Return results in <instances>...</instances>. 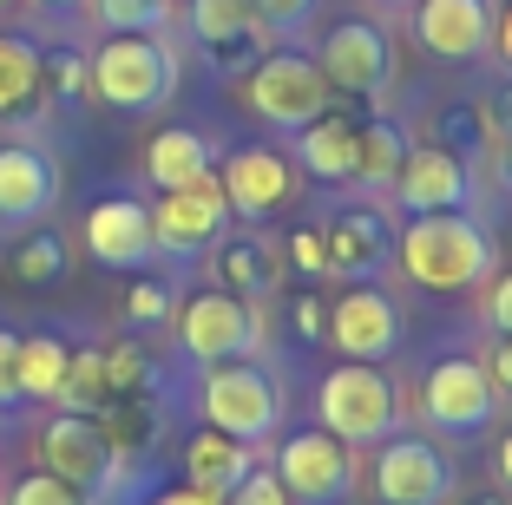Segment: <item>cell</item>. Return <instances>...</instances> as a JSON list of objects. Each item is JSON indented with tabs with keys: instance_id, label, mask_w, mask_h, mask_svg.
<instances>
[{
	"instance_id": "cell-15",
	"label": "cell",
	"mask_w": 512,
	"mask_h": 505,
	"mask_svg": "<svg viewBox=\"0 0 512 505\" xmlns=\"http://www.w3.org/2000/svg\"><path fill=\"white\" fill-rule=\"evenodd\" d=\"M329 342L342 348V361H388L401 348V309L381 283H355L342 296H329Z\"/></svg>"
},
{
	"instance_id": "cell-13",
	"label": "cell",
	"mask_w": 512,
	"mask_h": 505,
	"mask_svg": "<svg viewBox=\"0 0 512 505\" xmlns=\"http://www.w3.org/2000/svg\"><path fill=\"white\" fill-rule=\"evenodd\" d=\"M217 184H224L230 217H243V223H270L296 204V164L276 145H237L224 158V171H217Z\"/></svg>"
},
{
	"instance_id": "cell-14",
	"label": "cell",
	"mask_w": 512,
	"mask_h": 505,
	"mask_svg": "<svg viewBox=\"0 0 512 505\" xmlns=\"http://www.w3.org/2000/svg\"><path fill=\"white\" fill-rule=\"evenodd\" d=\"M407 27H414L427 60L467 66L493 53V0H414Z\"/></svg>"
},
{
	"instance_id": "cell-33",
	"label": "cell",
	"mask_w": 512,
	"mask_h": 505,
	"mask_svg": "<svg viewBox=\"0 0 512 505\" xmlns=\"http://www.w3.org/2000/svg\"><path fill=\"white\" fill-rule=\"evenodd\" d=\"M440 125H447V138H440V145H447V151H460L467 164L480 158V151H499V138H493V125H486V112H480V105H453V112H447Z\"/></svg>"
},
{
	"instance_id": "cell-25",
	"label": "cell",
	"mask_w": 512,
	"mask_h": 505,
	"mask_svg": "<svg viewBox=\"0 0 512 505\" xmlns=\"http://www.w3.org/2000/svg\"><path fill=\"white\" fill-rule=\"evenodd\" d=\"M73 348L60 335H20V401H60Z\"/></svg>"
},
{
	"instance_id": "cell-29",
	"label": "cell",
	"mask_w": 512,
	"mask_h": 505,
	"mask_svg": "<svg viewBox=\"0 0 512 505\" xmlns=\"http://www.w3.org/2000/svg\"><path fill=\"white\" fill-rule=\"evenodd\" d=\"M184 27H191L197 46H217V40H237V33H256L263 20H256L250 0H184Z\"/></svg>"
},
{
	"instance_id": "cell-52",
	"label": "cell",
	"mask_w": 512,
	"mask_h": 505,
	"mask_svg": "<svg viewBox=\"0 0 512 505\" xmlns=\"http://www.w3.org/2000/svg\"><path fill=\"white\" fill-rule=\"evenodd\" d=\"M0 7H14V0H0Z\"/></svg>"
},
{
	"instance_id": "cell-27",
	"label": "cell",
	"mask_w": 512,
	"mask_h": 505,
	"mask_svg": "<svg viewBox=\"0 0 512 505\" xmlns=\"http://www.w3.org/2000/svg\"><path fill=\"white\" fill-rule=\"evenodd\" d=\"M66 263H73V250H66L60 230H27V237L14 243V256H7V269H14V283L27 289H46V283H60Z\"/></svg>"
},
{
	"instance_id": "cell-8",
	"label": "cell",
	"mask_w": 512,
	"mask_h": 505,
	"mask_svg": "<svg viewBox=\"0 0 512 505\" xmlns=\"http://www.w3.org/2000/svg\"><path fill=\"white\" fill-rule=\"evenodd\" d=\"M368 486H375L381 505H447L453 492H460V473H453V460L434 440H401V433H388V440L375 446Z\"/></svg>"
},
{
	"instance_id": "cell-31",
	"label": "cell",
	"mask_w": 512,
	"mask_h": 505,
	"mask_svg": "<svg viewBox=\"0 0 512 505\" xmlns=\"http://www.w3.org/2000/svg\"><path fill=\"white\" fill-rule=\"evenodd\" d=\"M106 33H165L171 0H86Z\"/></svg>"
},
{
	"instance_id": "cell-46",
	"label": "cell",
	"mask_w": 512,
	"mask_h": 505,
	"mask_svg": "<svg viewBox=\"0 0 512 505\" xmlns=\"http://www.w3.org/2000/svg\"><path fill=\"white\" fill-rule=\"evenodd\" d=\"M493 46H499V66L512 73V0L499 7V14H493Z\"/></svg>"
},
{
	"instance_id": "cell-6",
	"label": "cell",
	"mask_w": 512,
	"mask_h": 505,
	"mask_svg": "<svg viewBox=\"0 0 512 505\" xmlns=\"http://www.w3.org/2000/svg\"><path fill=\"white\" fill-rule=\"evenodd\" d=\"M178 348L204 368L211 361H250L263 348V315H256V302L230 296V289H197L178 309Z\"/></svg>"
},
{
	"instance_id": "cell-44",
	"label": "cell",
	"mask_w": 512,
	"mask_h": 505,
	"mask_svg": "<svg viewBox=\"0 0 512 505\" xmlns=\"http://www.w3.org/2000/svg\"><path fill=\"white\" fill-rule=\"evenodd\" d=\"M480 112H486V125H493V138L506 145V138H512V79H506V86H499L493 99L480 105Z\"/></svg>"
},
{
	"instance_id": "cell-20",
	"label": "cell",
	"mask_w": 512,
	"mask_h": 505,
	"mask_svg": "<svg viewBox=\"0 0 512 505\" xmlns=\"http://www.w3.org/2000/svg\"><path fill=\"white\" fill-rule=\"evenodd\" d=\"M355 158H362V119L342 112V99L296 132V171L322 184H355Z\"/></svg>"
},
{
	"instance_id": "cell-12",
	"label": "cell",
	"mask_w": 512,
	"mask_h": 505,
	"mask_svg": "<svg viewBox=\"0 0 512 505\" xmlns=\"http://www.w3.org/2000/svg\"><path fill=\"white\" fill-rule=\"evenodd\" d=\"M33 453H40V473L66 479V486H79V492H106L112 473H119V460H112L99 420H92V414H66V407L33 433Z\"/></svg>"
},
{
	"instance_id": "cell-40",
	"label": "cell",
	"mask_w": 512,
	"mask_h": 505,
	"mask_svg": "<svg viewBox=\"0 0 512 505\" xmlns=\"http://www.w3.org/2000/svg\"><path fill=\"white\" fill-rule=\"evenodd\" d=\"M289 263H296V276L322 283V276H329V250H322V230H296V237H289Z\"/></svg>"
},
{
	"instance_id": "cell-37",
	"label": "cell",
	"mask_w": 512,
	"mask_h": 505,
	"mask_svg": "<svg viewBox=\"0 0 512 505\" xmlns=\"http://www.w3.org/2000/svg\"><path fill=\"white\" fill-rule=\"evenodd\" d=\"M171 315V289L165 283H132V296H125V322L132 328H158Z\"/></svg>"
},
{
	"instance_id": "cell-1",
	"label": "cell",
	"mask_w": 512,
	"mask_h": 505,
	"mask_svg": "<svg viewBox=\"0 0 512 505\" xmlns=\"http://www.w3.org/2000/svg\"><path fill=\"white\" fill-rule=\"evenodd\" d=\"M394 263L407 283H421L427 296H460V289L493 276V237L467 210H421L401 223L394 237Z\"/></svg>"
},
{
	"instance_id": "cell-32",
	"label": "cell",
	"mask_w": 512,
	"mask_h": 505,
	"mask_svg": "<svg viewBox=\"0 0 512 505\" xmlns=\"http://www.w3.org/2000/svg\"><path fill=\"white\" fill-rule=\"evenodd\" d=\"M106 381H112V401H119V394H151L158 374H151V355L132 342V335L106 348Z\"/></svg>"
},
{
	"instance_id": "cell-3",
	"label": "cell",
	"mask_w": 512,
	"mask_h": 505,
	"mask_svg": "<svg viewBox=\"0 0 512 505\" xmlns=\"http://www.w3.org/2000/svg\"><path fill=\"white\" fill-rule=\"evenodd\" d=\"M243 105H250L263 125H276V132H302L309 119H322V112L335 105V86L322 79L316 53L270 46V53L243 73Z\"/></svg>"
},
{
	"instance_id": "cell-34",
	"label": "cell",
	"mask_w": 512,
	"mask_h": 505,
	"mask_svg": "<svg viewBox=\"0 0 512 505\" xmlns=\"http://www.w3.org/2000/svg\"><path fill=\"white\" fill-rule=\"evenodd\" d=\"M270 53V27H256V33H237V40H217L204 46V60H211V73H250L256 60Z\"/></svg>"
},
{
	"instance_id": "cell-7",
	"label": "cell",
	"mask_w": 512,
	"mask_h": 505,
	"mask_svg": "<svg viewBox=\"0 0 512 505\" xmlns=\"http://www.w3.org/2000/svg\"><path fill=\"white\" fill-rule=\"evenodd\" d=\"M276 479L289 505H342L355 492V446L335 440L329 427H302L276 446Z\"/></svg>"
},
{
	"instance_id": "cell-39",
	"label": "cell",
	"mask_w": 512,
	"mask_h": 505,
	"mask_svg": "<svg viewBox=\"0 0 512 505\" xmlns=\"http://www.w3.org/2000/svg\"><path fill=\"white\" fill-rule=\"evenodd\" d=\"M289 322H296L302 342H329V296H322V289H302V296L289 302Z\"/></svg>"
},
{
	"instance_id": "cell-19",
	"label": "cell",
	"mask_w": 512,
	"mask_h": 505,
	"mask_svg": "<svg viewBox=\"0 0 512 505\" xmlns=\"http://www.w3.org/2000/svg\"><path fill=\"white\" fill-rule=\"evenodd\" d=\"M53 197H60V171L40 145H27V138L0 145V223L27 230L53 210Z\"/></svg>"
},
{
	"instance_id": "cell-51",
	"label": "cell",
	"mask_w": 512,
	"mask_h": 505,
	"mask_svg": "<svg viewBox=\"0 0 512 505\" xmlns=\"http://www.w3.org/2000/svg\"><path fill=\"white\" fill-rule=\"evenodd\" d=\"M375 7H414V0H375Z\"/></svg>"
},
{
	"instance_id": "cell-24",
	"label": "cell",
	"mask_w": 512,
	"mask_h": 505,
	"mask_svg": "<svg viewBox=\"0 0 512 505\" xmlns=\"http://www.w3.org/2000/svg\"><path fill=\"white\" fill-rule=\"evenodd\" d=\"M40 105V46L0 33V119H20Z\"/></svg>"
},
{
	"instance_id": "cell-43",
	"label": "cell",
	"mask_w": 512,
	"mask_h": 505,
	"mask_svg": "<svg viewBox=\"0 0 512 505\" xmlns=\"http://www.w3.org/2000/svg\"><path fill=\"white\" fill-rule=\"evenodd\" d=\"M486 322H493L499 335H512V269L486 283Z\"/></svg>"
},
{
	"instance_id": "cell-35",
	"label": "cell",
	"mask_w": 512,
	"mask_h": 505,
	"mask_svg": "<svg viewBox=\"0 0 512 505\" xmlns=\"http://www.w3.org/2000/svg\"><path fill=\"white\" fill-rule=\"evenodd\" d=\"M7 505H92V492H79V486H66V479H53V473L33 466V473L7 492Z\"/></svg>"
},
{
	"instance_id": "cell-22",
	"label": "cell",
	"mask_w": 512,
	"mask_h": 505,
	"mask_svg": "<svg viewBox=\"0 0 512 505\" xmlns=\"http://www.w3.org/2000/svg\"><path fill=\"white\" fill-rule=\"evenodd\" d=\"M250 466H256V446L250 440H230V433H217V427H197L191 440H184V479H191V486L230 492Z\"/></svg>"
},
{
	"instance_id": "cell-5",
	"label": "cell",
	"mask_w": 512,
	"mask_h": 505,
	"mask_svg": "<svg viewBox=\"0 0 512 505\" xmlns=\"http://www.w3.org/2000/svg\"><path fill=\"white\" fill-rule=\"evenodd\" d=\"M197 414H204V427L256 446L283 427V394L256 361H211L197 381Z\"/></svg>"
},
{
	"instance_id": "cell-28",
	"label": "cell",
	"mask_w": 512,
	"mask_h": 505,
	"mask_svg": "<svg viewBox=\"0 0 512 505\" xmlns=\"http://www.w3.org/2000/svg\"><path fill=\"white\" fill-rule=\"evenodd\" d=\"M112 401V381H106V348H73L66 361V381H60V401L66 414H99Z\"/></svg>"
},
{
	"instance_id": "cell-26",
	"label": "cell",
	"mask_w": 512,
	"mask_h": 505,
	"mask_svg": "<svg viewBox=\"0 0 512 505\" xmlns=\"http://www.w3.org/2000/svg\"><path fill=\"white\" fill-rule=\"evenodd\" d=\"M407 164V132L394 119H362V158H355V184H375L388 191Z\"/></svg>"
},
{
	"instance_id": "cell-10",
	"label": "cell",
	"mask_w": 512,
	"mask_h": 505,
	"mask_svg": "<svg viewBox=\"0 0 512 505\" xmlns=\"http://www.w3.org/2000/svg\"><path fill=\"white\" fill-rule=\"evenodd\" d=\"M316 66L335 86V99H381L394 79V46L375 20H335L316 46Z\"/></svg>"
},
{
	"instance_id": "cell-2",
	"label": "cell",
	"mask_w": 512,
	"mask_h": 505,
	"mask_svg": "<svg viewBox=\"0 0 512 505\" xmlns=\"http://www.w3.org/2000/svg\"><path fill=\"white\" fill-rule=\"evenodd\" d=\"M92 60V99L112 112H158L178 92V53L165 46V33H106Z\"/></svg>"
},
{
	"instance_id": "cell-4",
	"label": "cell",
	"mask_w": 512,
	"mask_h": 505,
	"mask_svg": "<svg viewBox=\"0 0 512 505\" xmlns=\"http://www.w3.org/2000/svg\"><path fill=\"white\" fill-rule=\"evenodd\" d=\"M316 420L348 446H381L401 420V394L381 374V361H342L316 387Z\"/></svg>"
},
{
	"instance_id": "cell-9",
	"label": "cell",
	"mask_w": 512,
	"mask_h": 505,
	"mask_svg": "<svg viewBox=\"0 0 512 505\" xmlns=\"http://www.w3.org/2000/svg\"><path fill=\"white\" fill-rule=\"evenodd\" d=\"M499 414V394L486 381L480 355H440L421 374V420L434 433H486Z\"/></svg>"
},
{
	"instance_id": "cell-45",
	"label": "cell",
	"mask_w": 512,
	"mask_h": 505,
	"mask_svg": "<svg viewBox=\"0 0 512 505\" xmlns=\"http://www.w3.org/2000/svg\"><path fill=\"white\" fill-rule=\"evenodd\" d=\"M151 505H224V492H211V486H191V479H184V486L158 492Z\"/></svg>"
},
{
	"instance_id": "cell-30",
	"label": "cell",
	"mask_w": 512,
	"mask_h": 505,
	"mask_svg": "<svg viewBox=\"0 0 512 505\" xmlns=\"http://www.w3.org/2000/svg\"><path fill=\"white\" fill-rule=\"evenodd\" d=\"M40 92H53L60 105H86L92 99V60L79 46H53L40 53Z\"/></svg>"
},
{
	"instance_id": "cell-49",
	"label": "cell",
	"mask_w": 512,
	"mask_h": 505,
	"mask_svg": "<svg viewBox=\"0 0 512 505\" xmlns=\"http://www.w3.org/2000/svg\"><path fill=\"white\" fill-rule=\"evenodd\" d=\"M40 7H53V14H73V7H86V0H40Z\"/></svg>"
},
{
	"instance_id": "cell-23",
	"label": "cell",
	"mask_w": 512,
	"mask_h": 505,
	"mask_svg": "<svg viewBox=\"0 0 512 505\" xmlns=\"http://www.w3.org/2000/svg\"><path fill=\"white\" fill-rule=\"evenodd\" d=\"M145 178L158 184V191H178V184L211 178V145H204V132H191V125H165V132H151Z\"/></svg>"
},
{
	"instance_id": "cell-53",
	"label": "cell",
	"mask_w": 512,
	"mask_h": 505,
	"mask_svg": "<svg viewBox=\"0 0 512 505\" xmlns=\"http://www.w3.org/2000/svg\"><path fill=\"white\" fill-rule=\"evenodd\" d=\"M171 7H184V0H171Z\"/></svg>"
},
{
	"instance_id": "cell-48",
	"label": "cell",
	"mask_w": 512,
	"mask_h": 505,
	"mask_svg": "<svg viewBox=\"0 0 512 505\" xmlns=\"http://www.w3.org/2000/svg\"><path fill=\"white\" fill-rule=\"evenodd\" d=\"M499 184H506V191H512V138H506V145H499Z\"/></svg>"
},
{
	"instance_id": "cell-42",
	"label": "cell",
	"mask_w": 512,
	"mask_h": 505,
	"mask_svg": "<svg viewBox=\"0 0 512 505\" xmlns=\"http://www.w3.org/2000/svg\"><path fill=\"white\" fill-rule=\"evenodd\" d=\"M480 368H486V381H493L499 401H512V335H493V342H486Z\"/></svg>"
},
{
	"instance_id": "cell-21",
	"label": "cell",
	"mask_w": 512,
	"mask_h": 505,
	"mask_svg": "<svg viewBox=\"0 0 512 505\" xmlns=\"http://www.w3.org/2000/svg\"><path fill=\"white\" fill-rule=\"evenodd\" d=\"M276 269H283V256H276L270 237H256V230H224V237L211 243V276L217 289H230V296L256 302L276 289Z\"/></svg>"
},
{
	"instance_id": "cell-47",
	"label": "cell",
	"mask_w": 512,
	"mask_h": 505,
	"mask_svg": "<svg viewBox=\"0 0 512 505\" xmlns=\"http://www.w3.org/2000/svg\"><path fill=\"white\" fill-rule=\"evenodd\" d=\"M499 486H512V433L499 440Z\"/></svg>"
},
{
	"instance_id": "cell-36",
	"label": "cell",
	"mask_w": 512,
	"mask_h": 505,
	"mask_svg": "<svg viewBox=\"0 0 512 505\" xmlns=\"http://www.w3.org/2000/svg\"><path fill=\"white\" fill-rule=\"evenodd\" d=\"M224 505H289V492H283V479H276V466H250V473L224 492Z\"/></svg>"
},
{
	"instance_id": "cell-38",
	"label": "cell",
	"mask_w": 512,
	"mask_h": 505,
	"mask_svg": "<svg viewBox=\"0 0 512 505\" xmlns=\"http://www.w3.org/2000/svg\"><path fill=\"white\" fill-rule=\"evenodd\" d=\"M250 7H256V20H263L270 33H296V27H309V20H316L322 0H250Z\"/></svg>"
},
{
	"instance_id": "cell-11",
	"label": "cell",
	"mask_w": 512,
	"mask_h": 505,
	"mask_svg": "<svg viewBox=\"0 0 512 505\" xmlns=\"http://www.w3.org/2000/svg\"><path fill=\"white\" fill-rule=\"evenodd\" d=\"M224 230H230V204L217 171L197 184H178V191H158V204H151V243L165 256H204Z\"/></svg>"
},
{
	"instance_id": "cell-17",
	"label": "cell",
	"mask_w": 512,
	"mask_h": 505,
	"mask_svg": "<svg viewBox=\"0 0 512 505\" xmlns=\"http://www.w3.org/2000/svg\"><path fill=\"white\" fill-rule=\"evenodd\" d=\"M79 237H86V256L106 269H145L158 256V243H151V204H138V197H99L86 210V223H79Z\"/></svg>"
},
{
	"instance_id": "cell-41",
	"label": "cell",
	"mask_w": 512,
	"mask_h": 505,
	"mask_svg": "<svg viewBox=\"0 0 512 505\" xmlns=\"http://www.w3.org/2000/svg\"><path fill=\"white\" fill-rule=\"evenodd\" d=\"M0 407H20V328H0Z\"/></svg>"
},
{
	"instance_id": "cell-50",
	"label": "cell",
	"mask_w": 512,
	"mask_h": 505,
	"mask_svg": "<svg viewBox=\"0 0 512 505\" xmlns=\"http://www.w3.org/2000/svg\"><path fill=\"white\" fill-rule=\"evenodd\" d=\"M467 505H506V499H499V492H480V499H467Z\"/></svg>"
},
{
	"instance_id": "cell-18",
	"label": "cell",
	"mask_w": 512,
	"mask_h": 505,
	"mask_svg": "<svg viewBox=\"0 0 512 505\" xmlns=\"http://www.w3.org/2000/svg\"><path fill=\"white\" fill-rule=\"evenodd\" d=\"M322 250H329V276L342 283H368L394 263V230L375 204H348L342 217L322 223Z\"/></svg>"
},
{
	"instance_id": "cell-16",
	"label": "cell",
	"mask_w": 512,
	"mask_h": 505,
	"mask_svg": "<svg viewBox=\"0 0 512 505\" xmlns=\"http://www.w3.org/2000/svg\"><path fill=\"white\" fill-rule=\"evenodd\" d=\"M388 191L401 197L407 217H421V210H467L473 204V164L447 145H407V164Z\"/></svg>"
}]
</instances>
